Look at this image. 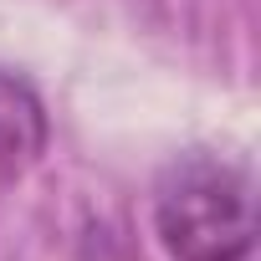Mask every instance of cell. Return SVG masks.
<instances>
[{"label": "cell", "mask_w": 261, "mask_h": 261, "mask_svg": "<svg viewBox=\"0 0 261 261\" xmlns=\"http://www.w3.org/2000/svg\"><path fill=\"white\" fill-rule=\"evenodd\" d=\"M154 230L174 261H246L256 246L246 169L215 154H179L154 185Z\"/></svg>", "instance_id": "obj_1"}, {"label": "cell", "mask_w": 261, "mask_h": 261, "mask_svg": "<svg viewBox=\"0 0 261 261\" xmlns=\"http://www.w3.org/2000/svg\"><path fill=\"white\" fill-rule=\"evenodd\" d=\"M46 154V108L31 82L0 72V179H21Z\"/></svg>", "instance_id": "obj_2"}]
</instances>
